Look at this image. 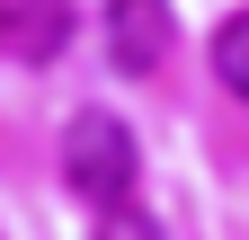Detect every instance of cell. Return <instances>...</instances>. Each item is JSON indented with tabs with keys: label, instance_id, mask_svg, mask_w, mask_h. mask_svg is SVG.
Masks as SVG:
<instances>
[{
	"label": "cell",
	"instance_id": "obj_1",
	"mask_svg": "<svg viewBox=\"0 0 249 240\" xmlns=\"http://www.w3.org/2000/svg\"><path fill=\"white\" fill-rule=\"evenodd\" d=\"M62 178H71V196H80V205H98V214L134 196L142 152H134V134H124V116H107V107H80L71 125H62Z\"/></svg>",
	"mask_w": 249,
	"mask_h": 240
},
{
	"label": "cell",
	"instance_id": "obj_2",
	"mask_svg": "<svg viewBox=\"0 0 249 240\" xmlns=\"http://www.w3.org/2000/svg\"><path fill=\"white\" fill-rule=\"evenodd\" d=\"M107 63L124 80H142V71H160L169 63V0H107Z\"/></svg>",
	"mask_w": 249,
	"mask_h": 240
},
{
	"label": "cell",
	"instance_id": "obj_3",
	"mask_svg": "<svg viewBox=\"0 0 249 240\" xmlns=\"http://www.w3.org/2000/svg\"><path fill=\"white\" fill-rule=\"evenodd\" d=\"M62 45H71V0H0V53L53 63Z\"/></svg>",
	"mask_w": 249,
	"mask_h": 240
},
{
	"label": "cell",
	"instance_id": "obj_4",
	"mask_svg": "<svg viewBox=\"0 0 249 240\" xmlns=\"http://www.w3.org/2000/svg\"><path fill=\"white\" fill-rule=\"evenodd\" d=\"M213 80H223L231 98L249 107V9H240V18H223V27H213Z\"/></svg>",
	"mask_w": 249,
	"mask_h": 240
},
{
	"label": "cell",
	"instance_id": "obj_5",
	"mask_svg": "<svg viewBox=\"0 0 249 240\" xmlns=\"http://www.w3.org/2000/svg\"><path fill=\"white\" fill-rule=\"evenodd\" d=\"M98 240H169V231H160V223H142V214H124V205H107Z\"/></svg>",
	"mask_w": 249,
	"mask_h": 240
}]
</instances>
